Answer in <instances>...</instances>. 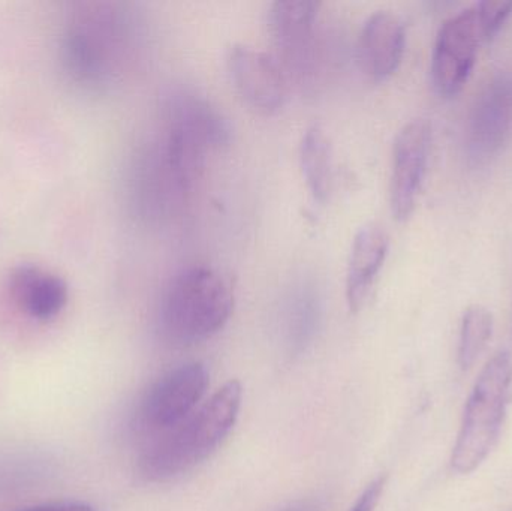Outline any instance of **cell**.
<instances>
[{
    "label": "cell",
    "instance_id": "obj_1",
    "mask_svg": "<svg viewBox=\"0 0 512 511\" xmlns=\"http://www.w3.org/2000/svg\"><path fill=\"white\" fill-rule=\"evenodd\" d=\"M243 389L231 380L180 425L147 441L138 471L149 482H167L209 458L236 425Z\"/></svg>",
    "mask_w": 512,
    "mask_h": 511
},
{
    "label": "cell",
    "instance_id": "obj_2",
    "mask_svg": "<svg viewBox=\"0 0 512 511\" xmlns=\"http://www.w3.org/2000/svg\"><path fill=\"white\" fill-rule=\"evenodd\" d=\"M233 308V287L221 273L210 267H189L168 284L159 323L174 344H195L218 333L230 320Z\"/></svg>",
    "mask_w": 512,
    "mask_h": 511
},
{
    "label": "cell",
    "instance_id": "obj_3",
    "mask_svg": "<svg viewBox=\"0 0 512 511\" xmlns=\"http://www.w3.org/2000/svg\"><path fill=\"white\" fill-rule=\"evenodd\" d=\"M511 398L512 359L507 351H501L484 366L466 404L451 456V467L456 473H474L495 449Z\"/></svg>",
    "mask_w": 512,
    "mask_h": 511
},
{
    "label": "cell",
    "instance_id": "obj_4",
    "mask_svg": "<svg viewBox=\"0 0 512 511\" xmlns=\"http://www.w3.org/2000/svg\"><path fill=\"white\" fill-rule=\"evenodd\" d=\"M209 374L201 363L179 366L159 378L141 399L135 428L147 441L165 434L188 419L203 399Z\"/></svg>",
    "mask_w": 512,
    "mask_h": 511
},
{
    "label": "cell",
    "instance_id": "obj_5",
    "mask_svg": "<svg viewBox=\"0 0 512 511\" xmlns=\"http://www.w3.org/2000/svg\"><path fill=\"white\" fill-rule=\"evenodd\" d=\"M512 134V71L499 72L472 105L465 132V155L472 168L499 155Z\"/></svg>",
    "mask_w": 512,
    "mask_h": 511
},
{
    "label": "cell",
    "instance_id": "obj_6",
    "mask_svg": "<svg viewBox=\"0 0 512 511\" xmlns=\"http://www.w3.org/2000/svg\"><path fill=\"white\" fill-rule=\"evenodd\" d=\"M483 41L475 6L444 21L436 36L430 68L433 87L439 95L451 98L465 87Z\"/></svg>",
    "mask_w": 512,
    "mask_h": 511
},
{
    "label": "cell",
    "instance_id": "obj_7",
    "mask_svg": "<svg viewBox=\"0 0 512 511\" xmlns=\"http://www.w3.org/2000/svg\"><path fill=\"white\" fill-rule=\"evenodd\" d=\"M430 149L432 125L426 119L406 123L394 140L390 206L397 221H406L414 213L426 177Z\"/></svg>",
    "mask_w": 512,
    "mask_h": 511
},
{
    "label": "cell",
    "instance_id": "obj_8",
    "mask_svg": "<svg viewBox=\"0 0 512 511\" xmlns=\"http://www.w3.org/2000/svg\"><path fill=\"white\" fill-rule=\"evenodd\" d=\"M228 72L243 101L258 113L271 114L286 98V80L276 60L249 45L228 50Z\"/></svg>",
    "mask_w": 512,
    "mask_h": 511
},
{
    "label": "cell",
    "instance_id": "obj_9",
    "mask_svg": "<svg viewBox=\"0 0 512 511\" xmlns=\"http://www.w3.org/2000/svg\"><path fill=\"white\" fill-rule=\"evenodd\" d=\"M405 47L406 27L402 18L390 11L375 12L367 18L358 36V63L373 80H387L402 63Z\"/></svg>",
    "mask_w": 512,
    "mask_h": 511
},
{
    "label": "cell",
    "instance_id": "obj_10",
    "mask_svg": "<svg viewBox=\"0 0 512 511\" xmlns=\"http://www.w3.org/2000/svg\"><path fill=\"white\" fill-rule=\"evenodd\" d=\"M387 233L376 224H367L355 234L346 270V300L351 311L366 302L388 254Z\"/></svg>",
    "mask_w": 512,
    "mask_h": 511
},
{
    "label": "cell",
    "instance_id": "obj_11",
    "mask_svg": "<svg viewBox=\"0 0 512 511\" xmlns=\"http://www.w3.org/2000/svg\"><path fill=\"white\" fill-rule=\"evenodd\" d=\"M120 21L114 14L96 15L98 26L87 30L83 35L75 36L72 44V62L84 75L92 78L110 74L111 62L117 54H122L126 35L117 27Z\"/></svg>",
    "mask_w": 512,
    "mask_h": 511
},
{
    "label": "cell",
    "instance_id": "obj_12",
    "mask_svg": "<svg viewBox=\"0 0 512 511\" xmlns=\"http://www.w3.org/2000/svg\"><path fill=\"white\" fill-rule=\"evenodd\" d=\"M319 3L307 0H282L268 11V29L279 48L289 56H298L313 39Z\"/></svg>",
    "mask_w": 512,
    "mask_h": 511
},
{
    "label": "cell",
    "instance_id": "obj_13",
    "mask_svg": "<svg viewBox=\"0 0 512 511\" xmlns=\"http://www.w3.org/2000/svg\"><path fill=\"white\" fill-rule=\"evenodd\" d=\"M300 164L310 194L315 200H327L333 183V147L321 126H310L304 132L300 144Z\"/></svg>",
    "mask_w": 512,
    "mask_h": 511
},
{
    "label": "cell",
    "instance_id": "obj_14",
    "mask_svg": "<svg viewBox=\"0 0 512 511\" xmlns=\"http://www.w3.org/2000/svg\"><path fill=\"white\" fill-rule=\"evenodd\" d=\"M21 308L36 320L47 321L62 311L66 290L56 279L45 275H24L17 284Z\"/></svg>",
    "mask_w": 512,
    "mask_h": 511
},
{
    "label": "cell",
    "instance_id": "obj_15",
    "mask_svg": "<svg viewBox=\"0 0 512 511\" xmlns=\"http://www.w3.org/2000/svg\"><path fill=\"white\" fill-rule=\"evenodd\" d=\"M493 335V315L484 306H471L465 312L460 327L457 360L463 371H468L480 359Z\"/></svg>",
    "mask_w": 512,
    "mask_h": 511
},
{
    "label": "cell",
    "instance_id": "obj_16",
    "mask_svg": "<svg viewBox=\"0 0 512 511\" xmlns=\"http://www.w3.org/2000/svg\"><path fill=\"white\" fill-rule=\"evenodd\" d=\"M475 8H477L484 41H493L510 18L512 3L490 2V0H487V2L477 3Z\"/></svg>",
    "mask_w": 512,
    "mask_h": 511
},
{
    "label": "cell",
    "instance_id": "obj_17",
    "mask_svg": "<svg viewBox=\"0 0 512 511\" xmlns=\"http://www.w3.org/2000/svg\"><path fill=\"white\" fill-rule=\"evenodd\" d=\"M385 482H387V477H379V479H376L375 482L364 491V494L361 495L360 500L355 503L351 511L375 510L376 504L379 503L382 492H384Z\"/></svg>",
    "mask_w": 512,
    "mask_h": 511
},
{
    "label": "cell",
    "instance_id": "obj_18",
    "mask_svg": "<svg viewBox=\"0 0 512 511\" xmlns=\"http://www.w3.org/2000/svg\"><path fill=\"white\" fill-rule=\"evenodd\" d=\"M21 511H95L84 503H51L30 507Z\"/></svg>",
    "mask_w": 512,
    "mask_h": 511
},
{
    "label": "cell",
    "instance_id": "obj_19",
    "mask_svg": "<svg viewBox=\"0 0 512 511\" xmlns=\"http://www.w3.org/2000/svg\"><path fill=\"white\" fill-rule=\"evenodd\" d=\"M283 511H315L309 504H295V506L288 507Z\"/></svg>",
    "mask_w": 512,
    "mask_h": 511
}]
</instances>
